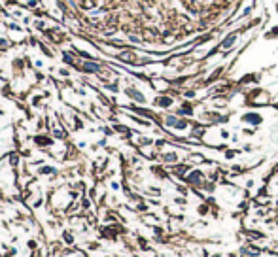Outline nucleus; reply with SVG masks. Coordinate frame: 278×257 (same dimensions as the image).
Returning <instances> with one entry per match:
<instances>
[{"mask_svg": "<svg viewBox=\"0 0 278 257\" xmlns=\"http://www.w3.org/2000/svg\"><path fill=\"white\" fill-rule=\"evenodd\" d=\"M244 121H250V123H259V115H255V113H248V115H244Z\"/></svg>", "mask_w": 278, "mask_h": 257, "instance_id": "nucleus-1", "label": "nucleus"}]
</instances>
